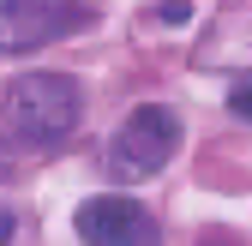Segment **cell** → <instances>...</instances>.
Listing matches in <instances>:
<instances>
[{
  "label": "cell",
  "instance_id": "6da1fadb",
  "mask_svg": "<svg viewBox=\"0 0 252 246\" xmlns=\"http://www.w3.org/2000/svg\"><path fill=\"white\" fill-rule=\"evenodd\" d=\"M0 114L24 144H54L78 126L84 114V84L72 72H18L6 90H0Z\"/></svg>",
  "mask_w": 252,
  "mask_h": 246
},
{
  "label": "cell",
  "instance_id": "7a4b0ae2",
  "mask_svg": "<svg viewBox=\"0 0 252 246\" xmlns=\"http://www.w3.org/2000/svg\"><path fill=\"white\" fill-rule=\"evenodd\" d=\"M174 150H180V120L174 108L162 102H144L120 120V132L108 138V174L114 180H150V174H162L174 162Z\"/></svg>",
  "mask_w": 252,
  "mask_h": 246
},
{
  "label": "cell",
  "instance_id": "3957f363",
  "mask_svg": "<svg viewBox=\"0 0 252 246\" xmlns=\"http://www.w3.org/2000/svg\"><path fill=\"white\" fill-rule=\"evenodd\" d=\"M90 24L84 0H0V54H24V48H48L60 36Z\"/></svg>",
  "mask_w": 252,
  "mask_h": 246
},
{
  "label": "cell",
  "instance_id": "8992f818",
  "mask_svg": "<svg viewBox=\"0 0 252 246\" xmlns=\"http://www.w3.org/2000/svg\"><path fill=\"white\" fill-rule=\"evenodd\" d=\"M156 18H162V24H186V18H192V0H162Z\"/></svg>",
  "mask_w": 252,
  "mask_h": 246
},
{
  "label": "cell",
  "instance_id": "ba28073f",
  "mask_svg": "<svg viewBox=\"0 0 252 246\" xmlns=\"http://www.w3.org/2000/svg\"><path fill=\"white\" fill-rule=\"evenodd\" d=\"M246 84H252V72H246Z\"/></svg>",
  "mask_w": 252,
  "mask_h": 246
},
{
  "label": "cell",
  "instance_id": "277c9868",
  "mask_svg": "<svg viewBox=\"0 0 252 246\" xmlns=\"http://www.w3.org/2000/svg\"><path fill=\"white\" fill-rule=\"evenodd\" d=\"M72 228H78L84 246H162V222H156L138 198H120V192L78 204Z\"/></svg>",
  "mask_w": 252,
  "mask_h": 246
},
{
  "label": "cell",
  "instance_id": "52a82bcc",
  "mask_svg": "<svg viewBox=\"0 0 252 246\" xmlns=\"http://www.w3.org/2000/svg\"><path fill=\"white\" fill-rule=\"evenodd\" d=\"M12 234H18V222H12V210H0V246H12Z\"/></svg>",
  "mask_w": 252,
  "mask_h": 246
},
{
  "label": "cell",
  "instance_id": "5b68a950",
  "mask_svg": "<svg viewBox=\"0 0 252 246\" xmlns=\"http://www.w3.org/2000/svg\"><path fill=\"white\" fill-rule=\"evenodd\" d=\"M228 108H234L240 120H252V84H246V78H234V90H228Z\"/></svg>",
  "mask_w": 252,
  "mask_h": 246
}]
</instances>
